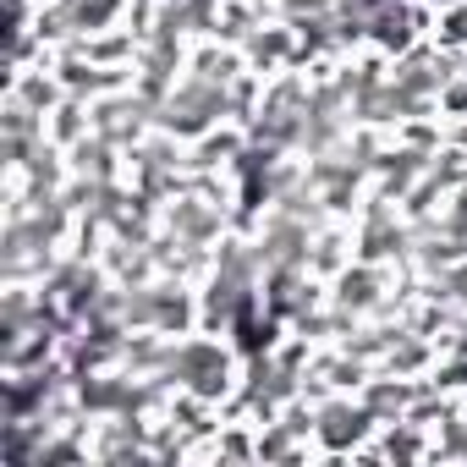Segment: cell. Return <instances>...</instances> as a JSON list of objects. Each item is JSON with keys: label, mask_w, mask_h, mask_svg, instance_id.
Masks as SVG:
<instances>
[{"label": "cell", "mask_w": 467, "mask_h": 467, "mask_svg": "<svg viewBox=\"0 0 467 467\" xmlns=\"http://www.w3.org/2000/svg\"><path fill=\"white\" fill-rule=\"evenodd\" d=\"M165 379L192 401H220L231 390V379H237V352H231L220 336H176Z\"/></svg>", "instance_id": "1"}, {"label": "cell", "mask_w": 467, "mask_h": 467, "mask_svg": "<svg viewBox=\"0 0 467 467\" xmlns=\"http://www.w3.org/2000/svg\"><path fill=\"white\" fill-rule=\"evenodd\" d=\"M445 198H451V203L440 209V231H451L456 243H467V182H462V187H451Z\"/></svg>", "instance_id": "2"}, {"label": "cell", "mask_w": 467, "mask_h": 467, "mask_svg": "<svg viewBox=\"0 0 467 467\" xmlns=\"http://www.w3.org/2000/svg\"><path fill=\"white\" fill-rule=\"evenodd\" d=\"M412 6H423V12H451L456 0H412Z\"/></svg>", "instance_id": "3"}]
</instances>
